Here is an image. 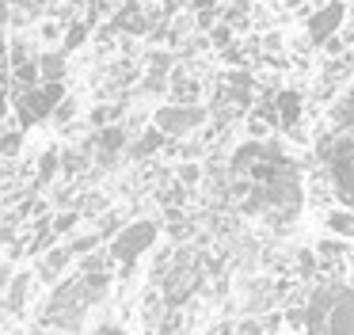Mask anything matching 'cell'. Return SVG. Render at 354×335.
<instances>
[{
  "instance_id": "6da1fadb",
  "label": "cell",
  "mask_w": 354,
  "mask_h": 335,
  "mask_svg": "<svg viewBox=\"0 0 354 335\" xmlns=\"http://www.w3.org/2000/svg\"><path fill=\"white\" fill-rule=\"evenodd\" d=\"M229 172L236 175V194L244 198V210L248 213H259V217L274 221H290L293 213L301 210V175L297 164L278 149L274 141H244L236 152H232V164Z\"/></svg>"
},
{
  "instance_id": "7a4b0ae2",
  "label": "cell",
  "mask_w": 354,
  "mask_h": 335,
  "mask_svg": "<svg viewBox=\"0 0 354 335\" xmlns=\"http://www.w3.org/2000/svg\"><path fill=\"white\" fill-rule=\"evenodd\" d=\"M111 263H115L111 251H107V255H88L84 263H80V271L73 274V278H65L62 286L50 293L46 309H42V324H46V327H62V332H77V327L84 324L88 309L100 305L103 293H107Z\"/></svg>"
},
{
  "instance_id": "3957f363",
  "label": "cell",
  "mask_w": 354,
  "mask_h": 335,
  "mask_svg": "<svg viewBox=\"0 0 354 335\" xmlns=\"http://www.w3.org/2000/svg\"><path fill=\"white\" fill-rule=\"evenodd\" d=\"M320 164L331 194L343 206H354V134H331L320 141Z\"/></svg>"
},
{
  "instance_id": "277c9868",
  "label": "cell",
  "mask_w": 354,
  "mask_h": 335,
  "mask_svg": "<svg viewBox=\"0 0 354 335\" xmlns=\"http://www.w3.org/2000/svg\"><path fill=\"white\" fill-rule=\"evenodd\" d=\"M62 99H65L62 80H57V84L42 80V84H35V88L12 91V111H16L19 126L31 129V126H39L42 118H54V111L62 107Z\"/></svg>"
},
{
  "instance_id": "5b68a950",
  "label": "cell",
  "mask_w": 354,
  "mask_h": 335,
  "mask_svg": "<svg viewBox=\"0 0 354 335\" xmlns=\"http://www.w3.org/2000/svg\"><path fill=\"white\" fill-rule=\"evenodd\" d=\"M156 233H160V228H156V221H149V217L126 225L122 233H115V240H111V259L122 266V278L138 266V259L156 244Z\"/></svg>"
},
{
  "instance_id": "8992f818",
  "label": "cell",
  "mask_w": 354,
  "mask_h": 335,
  "mask_svg": "<svg viewBox=\"0 0 354 335\" xmlns=\"http://www.w3.org/2000/svg\"><path fill=\"white\" fill-rule=\"evenodd\" d=\"M153 122L164 129L168 137H187L206 122V107L202 103H168L153 114Z\"/></svg>"
},
{
  "instance_id": "52a82bcc",
  "label": "cell",
  "mask_w": 354,
  "mask_h": 335,
  "mask_svg": "<svg viewBox=\"0 0 354 335\" xmlns=\"http://www.w3.org/2000/svg\"><path fill=\"white\" fill-rule=\"evenodd\" d=\"M313 335H354V289L339 286L328 320H324V327L313 332Z\"/></svg>"
},
{
  "instance_id": "ba28073f",
  "label": "cell",
  "mask_w": 354,
  "mask_h": 335,
  "mask_svg": "<svg viewBox=\"0 0 354 335\" xmlns=\"http://www.w3.org/2000/svg\"><path fill=\"white\" fill-rule=\"evenodd\" d=\"M343 0H328V4L320 8V12H313L305 19V30H308V38L313 42H328V38H335V30H339V23H343Z\"/></svg>"
},
{
  "instance_id": "9c48e42d",
  "label": "cell",
  "mask_w": 354,
  "mask_h": 335,
  "mask_svg": "<svg viewBox=\"0 0 354 335\" xmlns=\"http://www.w3.org/2000/svg\"><path fill=\"white\" fill-rule=\"evenodd\" d=\"M126 141H130V129L122 126V122H111V126H100L92 134V149L100 152L103 164H111V160L118 156V152L126 149Z\"/></svg>"
},
{
  "instance_id": "30bf717a",
  "label": "cell",
  "mask_w": 354,
  "mask_h": 335,
  "mask_svg": "<svg viewBox=\"0 0 354 335\" xmlns=\"http://www.w3.org/2000/svg\"><path fill=\"white\" fill-rule=\"evenodd\" d=\"M274 107H278V122H282V129H290V134L297 137L301 111H305L301 96H297V91H278V96H274Z\"/></svg>"
},
{
  "instance_id": "8fae6325",
  "label": "cell",
  "mask_w": 354,
  "mask_h": 335,
  "mask_svg": "<svg viewBox=\"0 0 354 335\" xmlns=\"http://www.w3.org/2000/svg\"><path fill=\"white\" fill-rule=\"evenodd\" d=\"M168 91H171L176 103H198V99H202V84L194 80L187 69H176V73L168 76Z\"/></svg>"
},
{
  "instance_id": "7c38bea8",
  "label": "cell",
  "mask_w": 354,
  "mask_h": 335,
  "mask_svg": "<svg viewBox=\"0 0 354 335\" xmlns=\"http://www.w3.org/2000/svg\"><path fill=\"white\" fill-rule=\"evenodd\" d=\"M69 263H73V248H69V244H65V248H50L46 255H42V263H39V278L42 282H57Z\"/></svg>"
},
{
  "instance_id": "4fadbf2b",
  "label": "cell",
  "mask_w": 354,
  "mask_h": 335,
  "mask_svg": "<svg viewBox=\"0 0 354 335\" xmlns=\"http://www.w3.org/2000/svg\"><path fill=\"white\" fill-rule=\"evenodd\" d=\"M324 228L331 236H343V240H354V206H335V210L324 213Z\"/></svg>"
},
{
  "instance_id": "5bb4252c",
  "label": "cell",
  "mask_w": 354,
  "mask_h": 335,
  "mask_svg": "<svg viewBox=\"0 0 354 335\" xmlns=\"http://www.w3.org/2000/svg\"><path fill=\"white\" fill-rule=\"evenodd\" d=\"M27 293H31V274H16V278L8 282V297H4V309L12 312V316H19L24 312V305H27Z\"/></svg>"
},
{
  "instance_id": "9a60e30c",
  "label": "cell",
  "mask_w": 354,
  "mask_h": 335,
  "mask_svg": "<svg viewBox=\"0 0 354 335\" xmlns=\"http://www.w3.org/2000/svg\"><path fill=\"white\" fill-rule=\"evenodd\" d=\"M164 141H168V134H164V129L153 122V126H149L145 134H141L138 141L130 145V152H133L138 160H145V156H153V152H160V149H164Z\"/></svg>"
},
{
  "instance_id": "2e32d148",
  "label": "cell",
  "mask_w": 354,
  "mask_h": 335,
  "mask_svg": "<svg viewBox=\"0 0 354 335\" xmlns=\"http://www.w3.org/2000/svg\"><path fill=\"white\" fill-rule=\"evenodd\" d=\"M39 69H42V80L57 84L65 76V50L62 53H39Z\"/></svg>"
},
{
  "instance_id": "e0dca14e",
  "label": "cell",
  "mask_w": 354,
  "mask_h": 335,
  "mask_svg": "<svg viewBox=\"0 0 354 335\" xmlns=\"http://www.w3.org/2000/svg\"><path fill=\"white\" fill-rule=\"evenodd\" d=\"M115 27H122V30H130V35H145V27H149V23H145V15H141V8H122V15H118V19H115Z\"/></svg>"
},
{
  "instance_id": "ac0fdd59",
  "label": "cell",
  "mask_w": 354,
  "mask_h": 335,
  "mask_svg": "<svg viewBox=\"0 0 354 335\" xmlns=\"http://www.w3.org/2000/svg\"><path fill=\"white\" fill-rule=\"evenodd\" d=\"M343 236H324V240L320 244H316V255H320L324 259V266H331V259H335V263H339V259H343Z\"/></svg>"
},
{
  "instance_id": "d6986e66",
  "label": "cell",
  "mask_w": 354,
  "mask_h": 335,
  "mask_svg": "<svg viewBox=\"0 0 354 335\" xmlns=\"http://www.w3.org/2000/svg\"><path fill=\"white\" fill-rule=\"evenodd\" d=\"M331 118H335V129H354V96L339 99L335 111H331Z\"/></svg>"
},
{
  "instance_id": "ffe728a7",
  "label": "cell",
  "mask_w": 354,
  "mask_h": 335,
  "mask_svg": "<svg viewBox=\"0 0 354 335\" xmlns=\"http://www.w3.org/2000/svg\"><path fill=\"white\" fill-rule=\"evenodd\" d=\"M19 149H24V129H19V126H8V129H4V141H0V152L12 160Z\"/></svg>"
},
{
  "instance_id": "44dd1931",
  "label": "cell",
  "mask_w": 354,
  "mask_h": 335,
  "mask_svg": "<svg viewBox=\"0 0 354 335\" xmlns=\"http://www.w3.org/2000/svg\"><path fill=\"white\" fill-rule=\"evenodd\" d=\"M57 164H62V156H57V149H46L39 156V183H50L57 172Z\"/></svg>"
},
{
  "instance_id": "7402d4cb",
  "label": "cell",
  "mask_w": 354,
  "mask_h": 335,
  "mask_svg": "<svg viewBox=\"0 0 354 335\" xmlns=\"http://www.w3.org/2000/svg\"><path fill=\"white\" fill-rule=\"evenodd\" d=\"M84 38H88V23H73V27L65 30L62 50H80V46H84Z\"/></svg>"
},
{
  "instance_id": "603a6c76",
  "label": "cell",
  "mask_w": 354,
  "mask_h": 335,
  "mask_svg": "<svg viewBox=\"0 0 354 335\" xmlns=\"http://www.w3.org/2000/svg\"><path fill=\"white\" fill-rule=\"evenodd\" d=\"M73 114H77V99H69V96H65V99H62V107L54 111V122H57V126H69V122H73Z\"/></svg>"
},
{
  "instance_id": "cb8c5ba5",
  "label": "cell",
  "mask_w": 354,
  "mask_h": 335,
  "mask_svg": "<svg viewBox=\"0 0 354 335\" xmlns=\"http://www.w3.org/2000/svg\"><path fill=\"white\" fill-rule=\"evenodd\" d=\"M95 244H100V233H88V236H77L69 248H73V255H88V251H95Z\"/></svg>"
},
{
  "instance_id": "d4e9b609",
  "label": "cell",
  "mask_w": 354,
  "mask_h": 335,
  "mask_svg": "<svg viewBox=\"0 0 354 335\" xmlns=\"http://www.w3.org/2000/svg\"><path fill=\"white\" fill-rule=\"evenodd\" d=\"M77 221H80V213H73V210H65V213H57V217H54V228H57V236H65V233H73V228H77Z\"/></svg>"
},
{
  "instance_id": "484cf974",
  "label": "cell",
  "mask_w": 354,
  "mask_h": 335,
  "mask_svg": "<svg viewBox=\"0 0 354 335\" xmlns=\"http://www.w3.org/2000/svg\"><path fill=\"white\" fill-rule=\"evenodd\" d=\"M209 42H214L217 50H229V42H232V30L225 27V23H214V30H209Z\"/></svg>"
},
{
  "instance_id": "4316f807",
  "label": "cell",
  "mask_w": 354,
  "mask_h": 335,
  "mask_svg": "<svg viewBox=\"0 0 354 335\" xmlns=\"http://www.w3.org/2000/svg\"><path fill=\"white\" fill-rule=\"evenodd\" d=\"M198 175H202L198 164H183V168H179V183H183V187H194V183H198Z\"/></svg>"
},
{
  "instance_id": "83f0119b",
  "label": "cell",
  "mask_w": 354,
  "mask_h": 335,
  "mask_svg": "<svg viewBox=\"0 0 354 335\" xmlns=\"http://www.w3.org/2000/svg\"><path fill=\"white\" fill-rule=\"evenodd\" d=\"M313 271H316L313 251H301V255H297V274H313Z\"/></svg>"
},
{
  "instance_id": "f1b7e54d",
  "label": "cell",
  "mask_w": 354,
  "mask_h": 335,
  "mask_svg": "<svg viewBox=\"0 0 354 335\" xmlns=\"http://www.w3.org/2000/svg\"><path fill=\"white\" fill-rule=\"evenodd\" d=\"M187 4H191L198 15H202V12H217V0H187Z\"/></svg>"
},
{
  "instance_id": "f546056e",
  "label": "cell",
  "mask_w": 354,
  "mask_h": 335,
  "mask_svg": "<svg viewBox=\"0 0 354 335\" xmlns=\"http://www.w3.org/2000/svg\"><path fill=\"white\" fill-rule=\"evenodd\" d=\"M286 320H290V327H305V309H290Z\"/></svg>"
},
{
  "instance_id": "4dcf8cb0",
  "label": "cell",
  "mask_w": 354,
  "mask_h": 335,
  "mask_svg": "<svg viewBox=\"0 0 354 335\" xmlns=\"http://www.w3.org/2000/svg\"><path fill=\"white\" fill-rule=\"evenodd\" d=\"M115 228H118V217H115V213H107V217H103V225H100V236H111Z\"/></svg>"
},
{
  "instance_id": "1f68e13d",
  "label": "cell",
  "mask_w": 354,
  "mask_h": 335,
  "mask_svg": "<svg viewBox=\"0 0 354 335\" xmlns=\"http://www.w3.org/2000/svg\"><path fill=\"white\" fill-rule=\"evenodd\" d=\"M95 335H130V332H122V327H115V324H100Z\"/></svg>"
},
{
  "instance_id": "d6a6232c",
  "label": "cell",
  "mask_w": 354,
  "mask_h": 335,
  "mask_svg": "<svg viewBox=\"0 0 354 335\" xmlns=\"http://www.w3.org/2000/svg\"><path fill=\"white\" fill-rule=\"evenodd\" d=\"M244 332H248V335H259V332H263V324H255V320H248V324H244Z\"/></svg>"
},
{
  "instance_id": "836d02e7",
  "label": "cell",
  "mask_w": 354,
  "mask_h": 335,
  "mask_svg": "<svg viewBox=\"0 0 354 335\" xmlns=\"http://www.w3.org/2000/svg\"><path fill=\"white\" fill-rule=\"evenodd\" d=\"M217 335H232V327H229V324H221V327H217Z\"/></svg>"
},
{
  "instance_id": "e575fe53",
  "label": "cell",
  "mask_w": 354,
  "mask_h": 335,
  "mask_svg": "<svg viewBox=\"0 0 354 335\" xmlns=\"http://www.w3.org/2000/svg\"><path fill=\"white\" fill-rule=\"evenodd\" d=\"M343 42H351V46H354V27H351V30H346V35H343Z\"/></svg>"
},
{
  "instance_id": "d590c367",
  "label": "cell",
  "mask_w": 354,
  "mask_h": 335,
  "mask_svg": "<svg viewBox=\"0 0 354 335\" xmlns=\"http://www.w3.org/2000/svg\"><path fill=\"white\" fill-rule=\"evenodd\" d=\"M39 335H42V332H39Z\"/></svg>"
}]
</instances>
